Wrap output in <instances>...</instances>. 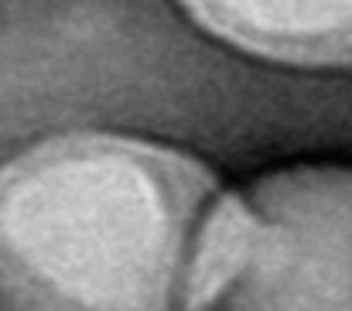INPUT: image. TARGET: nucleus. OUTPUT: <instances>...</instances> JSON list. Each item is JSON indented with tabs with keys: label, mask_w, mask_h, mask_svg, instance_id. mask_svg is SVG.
<instances>
[{
	"label": "nucleus",
	"mask_w": 352,
	"mask_h": 311,
	"mask_svg": "<svg viewBox=\"0 0 352 311\" xmlns=\"http://www.w3.org/2000/svg\"><path fill=\"white\" fill-rule=\"evenodd\" d=\"M216 38L243 52L298 62L352 65V0H182Z\"/></svg>",
	"instance_id": "nucleus-3"
},
{
	"label": "nucleus",
	"mask_w": 352,
	"mask_h": 311,
	"mask_svg": "<svg viewBox=\"0 0 352 311\" xmlns=\"http://www.w3.org/2000/svg\"><path fill=\"white\" fill-rule=\"evenodd\" d=\"M223 195L192 158L113 133L0 168L3 311H195Z\"/></svg>",
	"instance_id": "nucleus-1"
},
{
	"label": "nucleus",
	"mask_w": 352,
	"mask_h": 311,
	"mask_svg": "<svg viewBox=\"0 0 352 311\" xmlns=\"http://www.w3.org/2000/svg\"><path fill=\"white\" fill-rule=\"evenodd\" d=\"M195 311H352V171L291 168L223 195Z\"/></svg>",
	"instance_id": "nucleus-2"
}]
</instances>
